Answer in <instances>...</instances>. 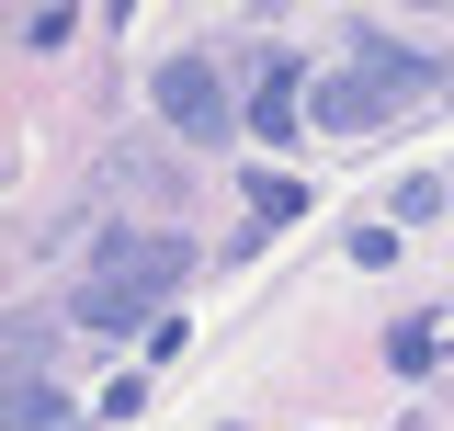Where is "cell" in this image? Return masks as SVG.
Listing matches in <instances>:
<instances>
[{
    "mask_svg": "<svg viewBox=\"0 0 454 431\" xmlns=\"http://www.w3.org/2000/svg\"><path fill=\"white\" fill-rule=\"evenodd\" d=\"M239 205L262 216V227H284V216H307V182H284V170H250V182H239Z\"/></svg>",
    "mask_w": 454,
    "mask_h": 431,
    "instance_id": "6",
    "label": "cell"
},
{
    "mask_svg": "<svg viewBox=\"0 0 454 431\" xmlns=\"http://www.w3.org/2000/svg\"><path fill=\"white\" fill-rule=\"evenodd\" d=\"M432 91H443V68H432L420 46H397V35H352V68H330V80L307 91V125H318V137H364V125L432 103Z\"/></svg>",
    "mask_w": 454,
    "mask_h": 431,
    "instance_id": "2",
    "label": "cell"
},
{
    "mask_svg": "<svg viewBox=\"0 0 454 431\" xmlns=\"http://www.w3.org/2000/svg\"><path fill=\"white\" fill-rule=\"evenodd\" d=\"M250 137H307V57L295 46L250 57Z\"/></svg>",
    "mask_w": 454,
    "mask_h": 431,
    "instance_id": "4",
    "label": "cell"
},
{
    "mask_svg": "<svg viewBox=\"0 0 454 431\" xmlns=\"http://www.w3.org/2000/svg\"><path fill=\"white\" fill-rule=\"evenodd\" d=\"M12 35H23V46H35V57H46V46H68V35H80V12H68V0H46V12H23Z\"/></svg>",
    "mask_w": 454,
    "mask_h": 431,
    "instance_id": "7",
    "label": "cell"
},
{
    "mask_svg": "<svg viewBox=\"0 0 454 431\" xmlns=\"http://www.w3.org/2000/svg\"><path fill=\"white\" fill-rule=\"evenodd\" d=\"M387 364H397V375H432V329L397 318V329H387Z\"/></svg>",
    "mask_w": 454,
    "mask_h": 431,
    "instance_id": "8",
    "label": "cell"
},
{
    "mask_svg": "<svg viewBox=\"0 0 454 431\" xmlns=\"http://www.w3.org/2000/svg\"><path fill=\"white\" fill-rule=\"evenodd\" d=\"M182 272H193V239H170V227H103L91 239V284L68 295V329H137Z\"/></svg>",
    "mask_w": 454,
    "mask_h": 431,
    "instance_id": "1",
    "label": "cell"
},
{
    "mask_svg": "<svg viewBox=\"0 0 454 431\" xmlns=\"http://www.w3.org/2000/svg\"><path fill=\"white\" fill-rule=\"evenodd\" d=\"M148 103L170 114V137H193V148H227V137H250V114L227 103V68L205 46H170L160 68H148Z\"/></svg>",
    "mask_w": 454,
    "mask_h": 431,
    "instance_id": "3",
    "label": "cell"
},
{
    "mask_svg": "<svg viewBox=\"0 0 454 431\" xmlns=\"http://www.w3.org/2000/svg\"><path fill=\"white\" fill-rule=\"evenodd\" d=\"M12 431H68V397H57V375H12Z\"/></svg>",
    "mask_w": 454,
    "mask_h": 431,
    "instance_id": "5",
    "label": "cell"
}]
</instances>
